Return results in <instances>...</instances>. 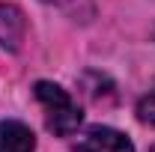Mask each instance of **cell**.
<instances>
[{
  "label": "cell",
  "instance_id": "cell-6",
  "mask_svg": "<svg viewBox=\"0 0 155 152\" xmlns=\"http://www.w3.org/2000/svg\"><path fill=\"white\" fill-rule=\"evenodd\" d=\"M149 152H155V146H152V149H149Z\"/></svg>",
  "mask_w": 155,
  "mask_h": 152
},
{
  "label": "cell",
  "instance_id": "cell-3",
  "mask_svg": "<svg viewBox=\"0 0 155 152\" xmlns=\"http://www.w3.org/2000/svg\"><path fill=\"white\" fill-rule=\"evenodd\" d=\"M27 36V18L15 3H0V51H21Z\"/></svg>",
  "mask_w": 155,
  "mask_h": 152
},
{
  "label": "cell",
  "instance_id": "cell-4",
  "mask_svg": "<svg viewBox=\"0 0 155 152\" xmlns=\"http://www.w3.org/2000/svg\"><path fill=\"white\" fill-rule=\"evenodd\" d=\"M0 152H36V134L18 119L0 122Z\"/></svg>",
  "mask_w": 155,
  "mask_h": 152
},
{
  "label": "cell",
  "instance_id": "cell-2",
  "mask_svg": "<svg viewBox=\"0 0 155 152\" xmlns=\"http://www.w3.org/2000/svg\"><path fill=\"white\" fill-rule=\"evenodd\" d=\"M75 152H134V146L122 131L107 125H93L78 137Z\"/></svg>",
  "mask_w": 155,
  "mask_h": 152
},
{
  "label": "cell",
  "instance_id": "cell-1",
  "mask_svg": "<svg viewBox=\"0 0 155 152\" xmlns=\"http://www.w3.org/2000/svg\"><path fill=\"white\" fill-rule=\"evenodd\" d=\"M33 90H36L39 104L45 107V125H48V131H54L57 137L75 134L81 119H84L75 98L66 93L60 84H51V81H36Z\"/></svg>",
  "mask_w": 155,
  "mask_h": 152
},
{
  "label": "cell",
  "instance_id": "cell-5",
  "mask_svg": "<svg viewBox=\"0 0 155 152\" xmlns=\"http://www.w3.org/2000/svg\"><path fill=\"white\" fill-rule=\"evenodd\" d=\"M137 119L143 125H152L155 128V90H149V93L137 101Z\"/></svg>",
  "mask_w": 155,
  "mask_h": 152
}]
</instances>
